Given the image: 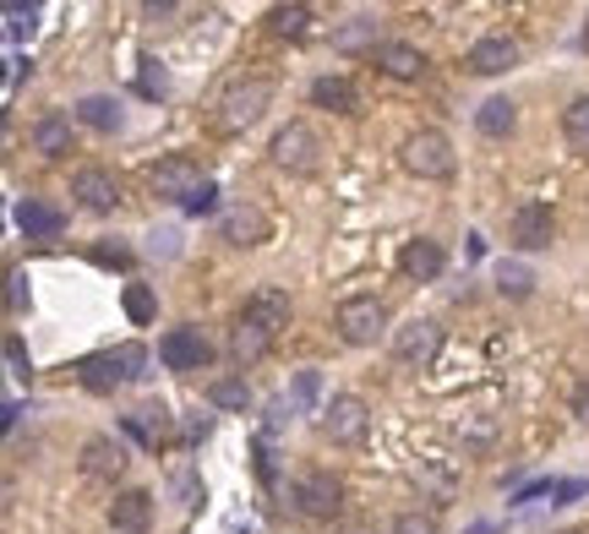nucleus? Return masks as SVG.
Listing matches in <instances>:
<instances>
[{
    "label": "nucleus",
    "mask_w": 589,
    "mask_h": 534,
    "mask_svg": "<svg viewBox=\"0 0 589 534\" xmlns=\"http://www.w3.org/2000/svg\"><path fill=\"white\" fill-rule=\"evenodd\" d=\"M147 366V349L143 344H121V349H110V355H88L82 366H77V377H82V388L88 393H115V388H126V382H137Z\"/></svg>",
    "instance_id": "obj_1"
},
{
    "label": "nucleus",
    "mask_w": 589,
    "mask_h": 534,
    "mask_svg": "<svg viewBox=\"0 0 589 534\" xmlns=\"http://www.w3.org/2000/svg\"><path fill=\"white\" fill-rule=\"evenodd\" d=\"M268 104H274V88H268L263 77L230 82L224 99H219V126H224V132H246V126H257V121L268 115Z\"/></svg>",
    "instance_id": "obj_2"
},
{
    "label": "nucleus",
    "mask_w": 589,
    "mask_h": 534,
    "mask_svg": "<svg viewBox=\"0 0 589 534\" xmlns=\"http://www.w3.org/2000/svg\"><path fill=\"white\" fill-rule=\"evenodd\" d=\"M382 333H388V305H382L377 294H349V300L338 305V338H344V344L366 349V344H377Z\"/></svg>",
    "instance_id": "obj_3"
},
{
    "label": "nucleus",
    "mask_w": 589,
    "mask_h": 534,
    "mask_svg": "<svg viewBox=\"0 0 589 534\" xmlns=\"http://www.w3.org/2000/svg\"><path fill=\"white\" fill-rule=\"evenodd\" d=\"M399 158H404V169L421 175V180H447V175H453V147H447L442 132H410L404 147H399Z\"/></svg>",
    "instance_id": "obj_4"
},
{
    "label": "nucleus",
    "mask_w": 589,
    "mask_h": 534,
    "mask_svg": "<svg viewBox=\"0 0 589 534\" xmlns=\"http://www.w3.org/2000/svg\"><path fill=\"white\" fill-rule=\"evenodd\" d=\"M158 360L169 366V371H202L208 360H213V344H208V333L202 327H169L164 338H158Z\"/></svg>",
    "instance_id": "obj_5"
},
{
    "label": "nucleus",
    "mask_w": 589,
    "mask_h": 534,
    "mask_svg": "<svg viewBox=\"0 0 589 534\" xmlns=\"http://www.w3.org/2000/svg\"><path fill=\"white\" fill-rule=\"evenodd\" d=\"M338 508H344V486H338L333 475L316 469V475H300V480H294V513H300V519H333Z\"/></svg>",
    "instance_id": "obj_6"
},
{
    "label": "nucleus",
    "mask_w": 589,
    "mask_h": 534,
    "mask_svg": "<svg viewBox=\"0 0 589 534\" xmlns=\"http://www.w3.org/2000/svg\"><path fill=\"white\" fill-rule=\"evenodd\" d=\"M268 153H274V164H279V169L305 175V169H316V158H322V136L294 121V126H285V132L274 136V147H268Z\"/></svg>",
    "instance_id": "obj_7"
},
{
    "label": "nucleus",
    "mask_w": 589,
    "mask_h": 534,
    "mask_svg": "<svg viewBox=\"0 0 589 534\" xmlns=\"http://www.w3.org/2000/svg\"><path fill=\"white\" fill-rule=\"evenodd\" d=\"M442 349V327L432 316H415V322H404L399 333H393V355L404 360V366H432Z\"/></svg>",
    "instance_id": "obj_8"
},
{
    "label": "nucleus",
    "mask_w": 589,
    "mask_h": 534,
    "mask_svg": "<svg viewBox=\"0 0 589 534\" xmlns=\"http://www.w3.org/2000/svg\"><path fill=\"white\" fill-rule=\"evenodd\" d=\"M153 186H158V197H169V202H180V208H186L208 180H202V169H197L186 153H169V158L153 169Z\"/></svg>",
    "instance_id": "obj_9"
},
{
    "label": "nucleus",
    "mask_w": 589,
    "mask_h": 534,
    "mask_svg": "<svg viewBox=\"0 0 589 534\" xmlns=\"http://www.w3.org/2000/svg\"><path fill=\"white\" fill-rule=\"evenodd\" d=\"M557 241V219L546 202H519L513 208V246L519 252H546Z\"/></svg>",
    "instance_id": "obj_10"
},
{
    "label": "nucleus",
    "mask_w": 589,
    "mask_h": 534,
    "mask_svg": "<svg viewBox=\"0 0 589 534\" xmlns=\"http://www.w3.org/2000/svg\"><path fill=\"white\" fill-rule=\"evenodd\" d=\"M366 425H371V409L360 399H333L322 409V431H327V442H338V447H349V442H360L366 436Z\"/></svg>",
    "instance_id": "obj_11"
},
{
    "label": "nucleus",
    "mask_w": 589,
    "mask_h": 534,
    "mask_svg": "<svg viewBox=\"0 0 589 534\" xmlns=\"http://www.w3.org/2000/svg\"><path fill=\"white\" fill-rule=\"evenodd\" d=\"M475 77H502V71H513L519 66V44L508 38V33H486V38H475L469 44V60H464Z\"/></svg>",
    "instance_id": "obj_12"
},
{
    "label": "nucleus",
    "mask_w": 589,
    "mask_h": 534,
    "mask_svg": "<svg viewBox=\"0 0 589 534\" xmlns=\"http://www.w3.org/2000/svg\"><path fill=\"white\" fill-rule=\"evenodd\" d=\"M219 241H230V246H263L268 241V213L252 208V202L224 208L219 213Z\"/></svg>",
    "instance_id": "obj_13"
},
{
    "label": "nucleus",
    "mask_w": 589,
    "mask_h": 534,
    "mask_svg": "<svg viewBox=\"0 0 589 534\" xmlns=\"http://www.w3.org/2000/svg\"><path fill=\"white\" fill-rule=\"evenodd\" d=\"M71 197L88 208V213H110L115 202H121V186H115V175L110 169H77V180H71Z\"/></svg>",
    "instance_id": "obj_14"
},
{
    "label": "nucleus",
    "mask_w": 589,
    "mask_h": 534,
    "mask_svg": "<svg viewBox=\"0 0 589 534\" xmlns=\"http://www.w3.org/2000/svg\"><path fill=\"white\" fill-rule=\"evenodd\" d=\"M241 316H252L257 327H268V333L279 338V333L290 327V294H285V289H274V283H268V289H252Z\"/></svg>",
    "instance_id": "obj_15"
},
{
    "label": "nucleus",
    "mask_w": 589,
    "mask_h": 534,
    "mask_svg": "<svg viewBox=\"0 0 589 534\" xmlns=\"http://www.w3.org/2000/svg\"><path fill=\"white\" fill-rule=\"evenodd\" d=\"M126 469V447L115 436H88L82 442V475L88 480H121Z\"/></svg>",
    "instance_id": "obj_16"
},
{
    "label": "nucleus",
    "mask_w": 589,
    "mask_h": 534,
    "mask_svg": "<svg viewBox=\"0 0 589 534\" xmlns=\"http://www.w3.org/2000/svg\"><path fill=\"white\" fill-rule=\"evenodd\" d=\"M153 524V497L147 491H121L110 502V530L115 534H143Z\"/></svg>",
    "instance_id": "obj_17"
},
{
    "label": "nucleus",
    "mask_w": 589,
    "mask_h": 534,
    "mask_svg": "<svg viewBox=\"0 0 589 534\" xmlns=\"http://www.w3.org/2000/svg\"><path fill=\"white\" fill-rule=\"evenodd\" d=\"M16 224H22V235H33V241H49V235H60V208L55 202H44V197H22L16 202Z\"/></svg>",
    "instance_id": "obj_18"
},
{
    "label": "nucleus",
    "mask_w": 589,
    "mask_h": 534,
    "mask_svg": "<svg viewBox=\"0 0 589 534\" xmlns=\"http://www.w3.org/2000/svg\"><path fill=\"white\" fill-rule=\"evenodd\" d=\"M377 66H382L388 77H399V82H415V77L426 71V55H421L415 44H399V38H388V44H377Z\"/></svg>",
    "instance_id": "obj_19"
},
{
    "label": "nucleus",
    "mask_w": 589,
    "mask_h": 534,
    "mask_svg": "<svg viewBox=\"0 0 589 534\" xmlns=\"http://www.w3.org/2000/svg\"><path fill=\"white\" fill-rule=\"evenodd\" d=\"M311 104H316V110H333V115H355V110H360V93H355L349 77H316V82H311Z\"/></svg>",
    "instance_id": "obj_20"
},
{
    "label": "nucleus",
    "mask_w": 589,
    "mask_h": 534,
    "mask_svg": "<svg viewBox=\"0 0 589 534\" xmlns=\"http://www.w3.org/2000/svg\"><path fill=\"white\" fill-rule=\"evenodd\" d=\"M121 425H126V436H137L143 447H164V442H169V409H164V403H143V409L126 414Z\"/></svg>",
    "instance_id": "obj_21"
},
{
    "label": "nucleus",
    "mask_w": 589,
    "mask_h": 534,
    "mask_svg": "<svg viewBox=\"0 0 589 534\" xmlns=\"http://www.w3.org/2000/svg\"><path fill=\"white\" fill-rule=\"evenodd\" d=\"M442 263H447V257H442L437 241H410V246H404V257H399V272H404V278H415V283H432V278L442 272Z\"/></svg>",
    "instance_id": "obj_22"
},
{
    "label": "nucleus",
    "mask_w": 589,
    "mask_h": 534,
    "mask_svg": "<svg viewBox=\"0 0 589 534\" xmlns=\"http://www.w3.org/2000/svg\"><path fill=\"white\" fill-rule=\"evenodd\" d=\"M230 349H235V360H241V366H257V360L274 349V333H268V327H257L252 316H241V322H235V338H230Z\"/></svg>",
    "instance_id": "obj_23"
},
{
    "label": "nucleus",
    "mask_w": 589,
    "mask_h": 534,
    "mask_svg": "<svg viewBox=\"0 0 589 534\" xmlns=\"http://www.w3.org/2000/svg\"><path fill=\"white\" fill-rule=\"evenodd\" d=\"M77 121H82L88 132H115V126H121V99L88 93V99H77Z\"/></svg>",
    "instance_id": "obj_24"
},
{
    "label": "nucleus",
    "mask_w": 589,
    "mask_h": 534,
    "mask_svg": "<svg viewBox=\"0 0 589 534\" xmlns=\"http://www.w3.org/2000/svg\"><path fill=\"white\" fill-rule=\"evenodd\" d=\"M513 126H519V104L513 99H486L475 110V132L480 136H508Z\"/></svg>",
    "instance_id": "obj_25"
},
{
    "label": "nucleus",
    "mask_w": 589,
    "mask_h": 534,
    "mask_svg": "<svg viewBox=\"0 0 589 534\" xmlns=\"http://www.w3.org/2000/svg\"><path fill=\"white\" fill-rule=\"evenodd\" d=\"M33 147H38L44 158L71 153V121H66V115H44V121L33 126Z\"/></svg>",
    "instance_id": "obj_26"
},
{
    "label": "nucleus",
    "mask_w": 589,
    "mask_h": 534,
    "mask_svg": "<svg viewBox=\"0 0 589 534\" xmlns=\"http://www.w3.org/2000/svg\"><path fill=\"white\" fill-rule=\"evenodd\" d=\"M208 403H213V409H230V414H246V409H252L246 377H219V382H208Z\"/></svg>",
    "instance_id": "obj_27"
},
{
    "label": "nucleus",
    "mask_w": 589,
    "mask_h": 534,
    "mask_svg": "<svg viewBox=\"0 0 589 534\" xmlns=\"http://www.w3.org/2000/svg\"><path fill=\"white\" fill-rule=\"evenodd\" d=\"M268 27H274L279 38H300V33L311 27V5H274V11H268Z\"/></svg>",
    "instance_id": "obj_28"
},
{
    "label": "nucleus",
    "mask_w": 589,
    "mask_h": 534,
    "mask_svg": "<svg viewBox=\"0 0 589 534\" xmlns=\"http://www.w3.org/2000/svg\"><path fill=\"white\" fill-rule=\"evenodd\" d=\"M497 289H502L508 300H524V294L535 289V272L524 263H497Z\"/></svg>",
    "instance_id": "obj_29"
},
{
    "label": "nucleus",
    "mask_w": 589,
    "mask_h": 534,
    "mask_svg": "<svg viewBox=\"0 0 589 534\" xmlns=\"http://www.w3.org/2000/svg\"><path fill=\"white\" fill-rule=\"evenodd\" d=\"M563 136H568L579 153H589V99H574V104L563 110Z\"/></svg>",
    "instance_id": "obj_30"
},
{
    "label": "nucleus",
    "mask_w": 589,
    "mask_h": 534,
    "mask_svg": "<svg viewBox=\"0 0 589 534\" xmlns=\"http://www.w3.org/2000/svg\"><path fill=\"white\" fill-rule=\"evenodd\" d=\"M316 399H322V371H294L290 382V409H316Z\"/></svg>",
    "instance_id": "obj_31"
},
{
    "label": "nucleus",
    "mask_w": 589,
    "mask_h": 534,
    "mask_svg": "<svg viewBox=\"0 0 589 534\" xmlns=\"http://www.w3.org/2000/svg\"><path fill=\"white\" fill-rule=\"evenodd\" d=\"M153 311H158L153 289H147V283H126V316H132L137 327H147V322H153Z\"/></svg>",
    "instance_id": "obj_32"
},
{
    "label": "nucleus",
    "mask_w": 589,
    "mask_h": 534,
    "mask_svg": "<svg viewBox=\"0 0 589 534\" xmlns=\"http://www.w3.org/2000/svg\"><path fill=\"white\" fill-rule=\"evenodd\" d=\"M5 27H11V38H33L38 11H33V5H27V11H22V5H11V11H5Z\"/></svg>",
    "instance_id": "obj_33"
},
{
    "label": "nucleus",
    "mask_w": 589,
    "mask_h": 534,
    "mask_svg": "<svg viewBox=\"0 0 589 534\" xmlns=\"http://www.w3.org/2000/svg\"><path fill=\"white\" fill-rule=\"evenodd\" d=\"M371 27H377V22H371V16H355V22H349V27H344V33H338V49H360V44H366V38H371Z\"/></svg>",
    "instance_id": "obj_34"
},
{
    "label": "nucleus",
    "mask_w": 589,
    "mask_h": 534,
    "mask_svg": "<svg viewBox=\"0 0 589 534\" xmlns=\"http://www.w3.org/2000/svg\"><path fill=\"white\" fill-rule=\"evenodd\" d=\"M143 93L147 99H164V93H169V77L158 71V60H143Z\"/></svg>",
    "instance_id": "obj_35"
},
{
    "label": "nucleus",
    "mask_w": 589,
    "mask_h": 534,
    "mask_svg": "<svg viewBox=\"0 0 589 534\" xmlns=\"http://www.w3.org/2000/svg\"><path fill=\"white\" fill-rule=\"evenodd\" d=\"M5 366H11V377H22V382H27V349H22V338H16V333L5 338Z\"/></svg>",
    "instance_id": "obj_36"
},
{
    "label": "nucleus",
    "mask_w": 589,
    "mask_h": 534,
    "mask_svg": "<svg viewBox=\"0 0 589 534\" xmlns=\"http://www.w3.org/2000/svg\"><path fill=\"white\" fill-rule=\"evenodd\" d=\"M93 263L99 267H132V252H126V246H93Z\"/></svg>",
    "instance_id": "obj_37"
},
{
    "label": "nucleus",
    "mask_w": 589,
    "mask_h": 534,
    "mask_svg": "<svg viewBox=\"0 0 589 534\" xmlns=\"http://www.w3.org/2000/svg\"><path fill=\"white\" fill-rule=\"evenodd\" d=\"M213 208H219V186L208 180V186H202V191H197V197L186 202V213H213Z\"/></svg>",
    "instance_id": "obj_38"
},
{
    "label": "nucleus",
    "mask_w": 589,
    "mask_h": 534,
    "mask_svg": "<svg viewBox=\"0 0 589 534\" xmlns=\"http://www.w3.org/2000/svg\"><path fill=\"white\" fill-rule=\"evenodd\" d=\"M5 305H11V311H22V305H27V272H11V289H5Z\"/></svg>",
    "instance_id": "obj_39"
},
{
    "label": "nucleus",
    "mask_w": 589,
    "mask_h": 534,
    "mask_svg": "<svg viewBox=\"0 0 589 534\" xmlns=\"http://www.w3.org/2000/svg\"><path fill=\"white\" fill-rule=\"evenodd\" d=\"M257 475H263V486H274V480H279V469H274V453H268V442H257Z\"/></svg>",
    "instance_id": "obj_40"
},
{
    "label": "nucleus",
    "mask_w": 589,
    "mask_h": 534,
    "mask_svg": "<svg viewBox=\"0 0 589 534\" xmlns=\"http://www.w3.org/2000/svg\"><path fill=\"white\" fill-rule=\"evenodd\" d=\"M175 497H186V508H191V502H202V491H197V480H191V475H175Z\"/></svg>",
    "instance_id": "obj_41"
},
{
    "label": "nucleus",
    "mask_w": 589,
    "mask_h": 534,
    "mask_svg": "<svg viewBox=\"0 0 589 534\" xmlns=\"http://www.w3.org/2000/svg\"><path fill=\"white\" fill-rule=\"evenodd\" d=\"M224 534H257V519H246V513H230Z\"/></svg>",
    "instance_id": "obj_42"
},
{
    "label": "nucleus",
    "mask_w": 589,
    "mask_h": 534,
    "mask_svg": "<svg viewBox=\"0 0 589 534\" xmlns=\"http://www.w3.org/2000/svg\"><path fill=\"white\" fill-rule=\"evenodd\" d=\"M175 241H180V235H175V230H164V235H153V252H164V257H175Z\"/></svg>",
    "instance_id": "obj_43"
},
{
    "label": "nucleus",
    "mask_w": 589,
    "mask_h": 534,
    "mask_svg": "<svg viewBox=\"0 0 589 534\" xmlns=\"http://www.w3.org/2000/svg\"><path fill=\"white\" fill-rule=\"evenodd\" d=\"M574 414H579V425H589V382L574 393Z\"/></svg>",
    "instance_id": "obj_44"
},
{
    "label": "nucleus",
    "mask_w": 589,
    "mask_h": 534,
    "mask_svg": "<svg viewBox=\"0 0 589 534\" xmlns=\"http://www.w3.org/2000/svg\"><path fill=\"white\" fill-rule=\"evenodd\" d=\"M393 534H432V524H421V519H399Z\"/></svg>",
    "instance_id": "obj_45"
},
{
    "label": "nucleus",
    "mask_w": 589,
    "mask_h": 534,
    "mask_svg": "<svg viewBox=\"0 0 589 534\" xmlns=\"http://www.w3.org/2000/svg\"><path fill=\"white\" fill-rule=\"evenodd\" d=\"M464 534H497V524H486V519H480V524H469Z\"/></svg>",
    "instance_id": "obj_46"
},
{
    "label": "nucleus",
    "mask_w": 589,
    "mask_h": 534,
    "mask_svg": "<svg viewBox=\"0 0 589 534\" xmlns=\"http://www.w3.org/2000/svg\"><path fill=\"white\" fill-rule=\"evenodd\" d=\"M585 49H589V16H585Z\"/></svg>",
    "instance_id": "obj_47"
},
{
    "label": "nucleus",
    "mask_w": 589,
    "mask_h": 534,
    "mask_svg": "<svg viewBox=\"0 0 589 534\" xmlns=\"http://www.w3.org/2000/svg\"><path fill=\"white\" fill-rule=\"evenodd\" d=\"M568 534H574V530H568Z\"/></svg>",
    "instance_id": "obj_48"
}]
</instances>
